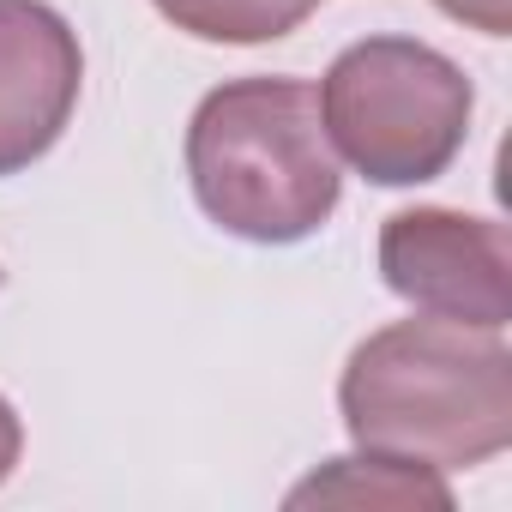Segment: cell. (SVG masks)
Listing matches in <instances>:
<instances>
[{
  "label": "cell",
  "instance_id": "1",
  "mask_svg": "<svg viewBox=\"0 0 512 512\" xmlns=\"http://www.w3.org/2000/svg\"><path fill=\"white\" fill-rule=\"evenodd\" d=\"M338 410L362 452L470 470L512 446V350L482 326L398 320L356 344Z\"/></svg>",
  "mask_w": 512,
  "mask_h": 512
},
{
  "label": "cell",
  "instance_id": "2",
  "mask_svg": "<svg viewBox=\"0 0 512 512\" xmlns=\"http://www.w3.org/2000/svg\"><path fill=\"white\" fill-rule=\"evenodd\" d=\"M187 175L217 229L260 247L314 235L344 193L320 97L302 79L217 85L187 127Z\"/></svg>",
  "mask_w": 512,
  "mask_h": 512
},
{
  "label": "cell",
  "instance_id": "3",
  "mask_svg": "<svg viewBox=\"0 0 512 512\" xmlns=\"http://www.w3.org/2000/svg\"><path fill=\"white\" fill-rule=\"evenodd\" d=\"M320 121L332 151L374 187H416L452 169L470 139V79L428 43L368 37L326 73Z\"/></svg>",
  "mask_w": 512,
  "mask_h": 512
},
{
  "label": "cell",
  "instance_id": "4",
  "mask_svg": "<svg viewBox=\"0 0 512 512\" xmlns=\"http://www.w3.org/2000/svg\"><path fill=\"white\" fill-rule=\"evenodd\" d=\"M380 278L392 296L434 320L500 332L512 314V247L506 223L464 217L446 205H416L380 229Z\"/></svg>",
  "mask_w": 512,
  "mask_h": 512
},
{
  "label": "cell",
  "instance_id": "5",
  "mask_svg": "<svg viewBox=\"0 0 512 512\" xmlns=\"http://www.w3.org/2000/svg\"><path fill=\"white\" fill-rule=\"evenodd\" d=\"M85 55L43 0H0V175L31 169L73 121Z\"/></svg>",
  "mask_w": 512,
  "mask_h": 512
},
{
  "label": "cell",
  "instance_id": "6",
  "mask_svg": "<svg viewBox=\"0 0 512 512\" xmlns=\"http://www.w3.org/2000/svg\"><path fill=\"white\" fill-rule=\"evenodd\" d=\"M290 506H392V512H452V488L440 482V470L428 464H404L386 452H356V458H332L326 470H314Z\"/></svg>",
  "mask_w": 512,
  "mask_h": 512
},
{
  "label": "cell",
  "instance_id": "7",
  "mask_svg": "<svg viewBox=\"0 0 512 512\" xmlns=\"http://www.w3.org/2000/svg\"><path fill=\"white\" fill-rule=\"evenodd\" d=\"M151 7L199 43H278L320 0H151Z\"/></svg>",
  "mask_w": 512,
  "mask_h": 512
},
{
  "label": "cell",
  "instance_id": "8",
  "mask_svg": "<svg viewBox=\"0 0 512 512\" xmlns=\"http://www.w3.org/2000/svg\"><path fill=\"white\" fill-rule=\"evenodd\" d=\"M440 7H446L452 19L488 31V37H506V0H440Z\"/></svg>",
  "mask_w": 512,
  "mask_h": 512
},
{
  "label": "cell",
  "instance_id": "9",
  "mask_svg": "<svg viewBox=\"0 0 512 512\" xmlns=\"http://www.w3.org/2000/svg\"><path fill=\"white\" fill-rule=\"evenodd\" d=\"M19 452H25V428H19V416H13V404L0 398V482L13 476V464H19Z\"/></svg>",
  "mask_w": 512,
  "mask_h": 512
}]
</instances>
